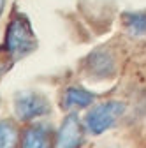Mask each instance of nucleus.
Here are the masks:
<instances>
[{
    "mask_svg": "<svg viewBox=\"0 0 146 148\" xmlns=\"http://www.w3.org/2000/svg\"><path fill=\"white\" fill-rule=\"evenodd\" d=\"M95 101V94L88 92L81 86H69L63 92L62 97V108L65 109H85L92 106Z\"/></svg>",
    "mask_w": 146,
    "mask_h": 148,
    "instance_id": "nucleus-7",
    "label": "nucleus"
},
{
    "mask_svg": "<svg viewBox=\"0 0 146 148\" xmlns=\"http://www.w3.org/2000/svg\"><path fill=\"white\" fill-rule=\"evenodd\" d=\"M4 49L11 62L27 58L28 55H32L37 49V37H35L30 20L25 14L21 12L12 14L11 21L5 28Z\"/></svg>",
    "mask_w": 146,
    "mask_h": 148,
    "instance_id": "nucleus-1",
    "label": "nucleus"
},
{
    "mask_svg": "<svg viewBox=\"0 0 146 148\" xmlns=\"http://www.w3.org/2000/svg\"><path fill=\"white\" fill-rule=\"evenodd\" d=\"M5 2H7V0H0V16H2V12L5 9Z\"/></svg>",
    "mask_w": 146,
    "mask_h": 148,
    "instance_id": "nucleus-10",
    "label": "nucleus"
},
{
    "mask_svg": "<svg viewBox=\"0 0 146 148\" xmlns=\"http://www.w3.org/2000/svg\"><path fill=\"white\" fill-rule=\"evenodd\" d=\"M49 111L51 102L41 92H18L14 95V113L23 122L46 116Z\"/></svg>",
    "mask_w": 146,
    "mask_h": 148,
    "instance_id": "nucleus-3",
    "label": "nucleus"
},
{
    "mask_svg": "<svg viewBox=\"0 0 146 148\" xmlns=\"http://www.w3.org/2000/svg\"><path fill=\"white\" fill-rule=\"evenodd\" d=\"M85 139V129L81 120L76 113H70L63 118L57 138H55V148H81Z\"/></svg>",
    "mask_w": 146,
    "mask_h": 148,
    "instance_id": "nucleus-5",
    "label": "nucleus"
},
{
    "mask_svg": "<svg viewBox=\"0 0 146 148\" xmlns=\"http://www.w3.org/2000/svg\"><path fill=\"white\" fill-rule=\"evenodd\" d=\"M18 139V127L11 120H0V148H16Z\"/></svg>",
    "mask_w": 146,
    "mask_h": 148,
    "instance_id": "nucleus-9",
    "label": "nucleus"
},
{
    "mask_svg": "<svg viewBox=\"0 0 146 148\" xmlns=\"http://www.w3.org/2000/svg\"><path fill=\"white\" fill-rule=\"evenodd\" d=\"M55 138H57V134L53 132L51 125L33 123L23 131L20 139V148H53Z\"/></svg>",
    "mask_w": 146,
    "mask_h": 148,
    "instance_id": "nucleus-6",
    "label": "nucleus"
},
{
    "mask_svg": "<svg viewBox=\"0 0 146 148\" xmlns=\"http://www.w3.org/2000/svg\"><path fill=\"white\" fill-rule=\"evenodd\" d=\"M123 25L130 35H146V9L123 12Z\"/></svg>",
    "mask_w": 146,
    "mask_h": 148,
    "instance_id": "nucleus-8",
    "label": "nucleus"
},
{
    "mask_svg": "<svg viewBox=\"0 0 146 148\" xmlns=\"http://www.w3.org/2000/svg\"><path fill=\"white\" fill-rule=\"evenodd\" d=\"M125 113V104L120 101H106L97 106H93L88 111L85 118V129L90 134H104L111 127L116 125V122Z\"/></svg>",
    "mask_w": 146,
    "mask_h": 148,
    "instance_id": "nucleus-2",
    "label": "nucleus"
},
{
    "mask_svg": "<svg viewBox=\"0 0 146 148\" xmlns=\"http://www.w3.org/2000/svg\"><path fill=\"white\" fill-rule=\"evenodd\" d=\"M116 57L111 49L97 48L83 60V71L92 79H107L116 72Z\"/></svg>",
    "mask_w": 146,
    "mask_h": 148,
    "instance_id": "nucleus-4",
    "label": "nucleus"
}]
</instances>
